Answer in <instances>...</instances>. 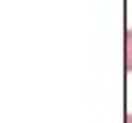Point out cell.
I'll list each match as a JSON object with an SVG mask.
<instances>
[{
  "label": "cell",
  "instance_id": "6da1fadb",
  "mask_svg": "<svg viewBox=\"0 0 132 123\" xmlns=\"http://www.w3.org/2000/svg\"><path fill=\"white\" fill-rule=\"evenodd\" d=\"M124 68L132 71V27H127L124 33Z\"/></svg>",
  "mask_w": 132,
  "mask_h": 123
},
{
  "label": "cell",
  "instance_id": "7a4b0ae2",
  "mask_svg": "<svg viewBox=\"0 0 132 123\" xmlns=\"http://www.w3.org/2000/svg\"><path fill=\"white\" fill-rule=\"evenodd\" d=\"M124 123H132V112H127V115H124Z\"/></svg>",
  "mask_w": 132,
  "mask_h": 123
}]
</instances>
